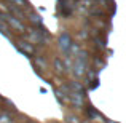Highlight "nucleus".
<instances>
[{
  "mask_svg": "<svg viewBox=\"0 0 126 123\" xmlns=\"http://www.w3.org/2000/svg\"><path fill=\"white\" fill-rule=\"evenodd\" d=\"M85 67H86V56H85L83 51H80L75 56V72H77V75L83 74Z\"/></svg>",
  "mask_w": 126,
  "mask_h": 123,
  "instance_id": "f257e3e1",
  "label": "nucleus"
},
{
  "mask_svg": "<svg viewBox=\"0 0 126 123\" xmlns=\"http://www.w3.org/2000/svg\"><path fill=\"white\" fill-rule=\"evenodd\" d=\"M61 48L64 50L65 53H69V50L72 48V38L69 34H62L61 35Z\"/></svg>",
  "mask_w": 126,
  "mask_h": 123,
  "instance_id": "f03ea898",
  "label": "nucleus"
},
{
  "mask_svg": "<svg viewBox=\"0 0 126 123\" xmlns=\"http://www.w3.org/2000/svg\"><path fill=\"white\" fill-rule=\"evenodd\" d=\"M3 18H5L6 21H8V24L11 26L13 29H18V31H24V26H22L21 22L18 21V19H15L13 16H3Z\"/></svg>",
  "mask_w": 126,
  "mask_h": 123,
  "instance_id": "7ed1b4c3",
  "label": "nucleus"
},
{
  "mask_svg": "<svg viewBox=\"0 0 126 123\" xmlns=\"http://www.w3.org/2000/svg\"><path fill=\"white\" fill-rule=\"evenodd\" d=\"M54 66H56V70H58V72H62V74L65 72V66H64V62H62L59 58L54 59Z\"/></svg>",
  "mask_w": 126,
  "mask_h": 123,
  "instance_id": "20e7f679",
  "label": "nucleus"
},
{
  "mask_svg": "<svg viewBox=\"0 0 126 123\" xmlns=\"http://www.w3.org/2000/svg\"><path fill=\"white\" fill-rule=\"evenodd\" d=\"M19 46H21L22 50H26V53H29V54L34 51V50H32V46H31V45H27V42H19Z\"/></svg>",
  "mask_w": 126,
  "mask_h": 123,
  "instance_id": "39448f33",
  "label": "nucleus"
}]
</instances>
